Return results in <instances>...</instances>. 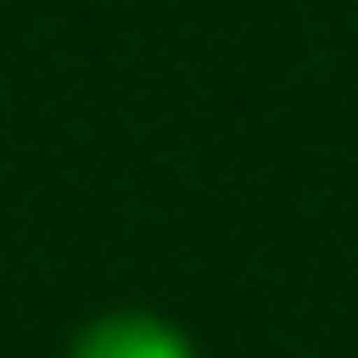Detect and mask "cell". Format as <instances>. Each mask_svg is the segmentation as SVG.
Instances as JSON below:
<instances>
[{"mask_svg":"<svg viewBox=\"0 0 358 358\" xmlns=\"http://www.w3.org/2000/svg\"><path fill=\"white\" fill-rule=\"evenodd\" d=\"M69 358H195L189 334L170 327L164 315H145V308H120V315H101L76 334Z\"/></svg>","mask_w":358,"mask_h":358,"instance_id":"obj_1","label":"cell"}]
</instances>
